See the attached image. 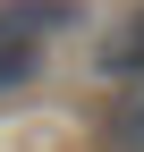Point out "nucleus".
I'll return each instance as SVG.
<instances>
[{"label":"nucleus","instance_id":"3","mask_svg":"<svg viewBox=\"0 0 144 152\" xmlns=\"http://www.w3.org/2000/svg\"><path fill=\"white\" fill-rule=\"evenodd\" d=\"M102 135H110V152H144V76L110 93V118H102Z\"/></svg>","mask_w":144,"mask_h":152},{"label":"nucleus","instance_id":"1","mask_svg":"<svg viewBox=\"0 0 144 152\" xmlns=\"http://www.w3.org/2000/svg\"><path fill=\"white\" fill-rule=\"evenodd\" d=\"M76 26H85L76 0H0V93H26L43 76V51Z\"/></svg>","mask_w":144,"mask_h":152},{"label":"nucleus","instance_id":"2","mask_svg":"<svg viewBox=\"0 0 144 152\" xmlns=\"http://www.w3.org/2000/svg\"><path fill=\"white\" fill-rule=\"evenodd\" d=\"M93 68L110 76V85H136V76H144V9L119 17V34L102 42V59H93Z\"/></svg>","mask_w":144,"mask_h":152}]
</instances>
